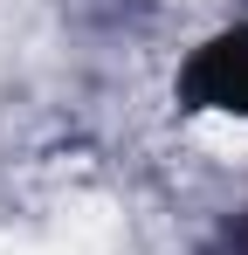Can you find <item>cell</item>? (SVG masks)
I'll list each match as a JSON object with an SVG mask.
<instances>
[{
  "label": "cell",
  "instance_id": "1",
  "mask_svg": "<svg viewBox=\"0 0 248 255\" xmlns=\"http://www.w3.org/2000/svg\"><path fill=\"white\" fill-rule=\"evenodd\" d=\"M186 97L200 111H228V118H248V28L242 35H221L207 42L193 62H186Z\"/></svg>",
  "mask_w": 248,
  "mask_h": 255
}]
</instances>
